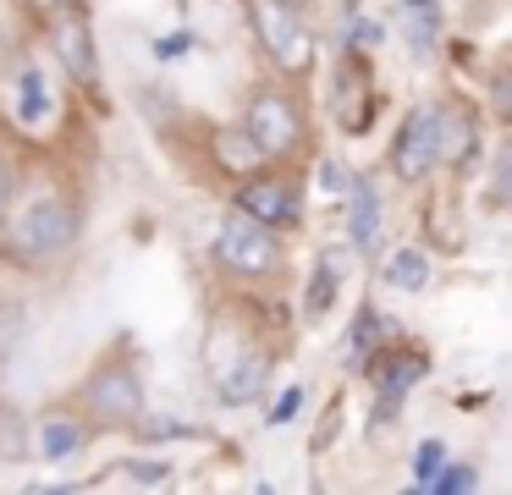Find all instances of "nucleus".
Masks as SVG:
<instances>
[{
    "label": "nucleus",
    "instance_id": "obj_7",
    "mask_svg": "<svg viewBox=\"0 0 512 495\" xmlns=\"http://www.w3.org/2000/svg\"><path fill=\"white\" fill-rule=\"evenodd\" d=\"M386 171L397 187H424L441 176V132H435V99H419V105L402 110L397 132H391L386 149Z\"/></svg>",
    "mask_w": 512,
    "mask_h": 495
},
{
    "label": "nucleus",
    "instance_id": "obj_1",
    "mask_svg": "<svg viewBox=\"0 0 512 495\" xmlns=\"http://www.w3.org/2000/svg\"><path fill=\"white\" fill-rule=\"evenodd\" d=\"M83 198L67 176H34L17 182L12 204L0 215V259L17 275H50L78 253Z\"/></svg>",
    "mask_w": 512,
    "mask_h": 495
},
{
    "label": "nucleus",
    "instance_id": "obj_5",
    "mask_svg": "<svg viewBox=\"0 0 512 495\" xmlns=\"http://www.w3.org/2000/svg\"><path fill=\"white\" fill-rule=\"evenodd\" d=\"M243 17H248V33H254V44L265 50V61L276 77H298L303 83V77L314 72L320 39H314L303 6H292V0H243Z\"/></svg>",
    "mask_w": 512,
    "mask_h": 495
},
{
    "label": "nucleus",
    "instance_id": "obj_19",
    "mask_svg": "<svg viewBox=\"0 0 512 495\" xmlns=\"http://www.w3.org/2000/svg\"><path fill=\"white\" fill-rule=\"evenodd\" d=\"M386 336V319H380V308L375 303H364L353 314V325H347V341H342V369H358V363L369 358V347Z\"/></svg>",
    "mask_w": 512,
    "mask_h": 495
},
{
    "label": "nucleus",
    "instance_id": "obj_28",
    "mask_svg": "<svg viewBox=\"0 0 512 495\" xmlns=\"http://www.w3.org/2000/svg\"><path fill=\"white\" fill-rule=\"evenodd\" d=\"M303 396H309V385H303V380H292V385H287V391H281V396H276V407H270V418H265V429H287V424H292V418H298V413H303Z\"/></svg>",
    "mask_w": 512,
    "mask_h": 495
},
{
    "label": "nucleus",
    "instance_id": "obj_34",
    "mask_svg": "<svg viewBox=\"0 0 512 495\" xmlns=\"http://www.w3.org/2000/svg\"><path fill=\"white\" fill-rule=\"evenodd\" d=\"M188 44H193L188 33H166V39H155V55H160V61H177V55L188 50Z\"/></svg>",
    "mask_w": 512,
    "mask_h": 495
},
{
    "label": "nucleus",
    "instance_id": "obj_6",
    "mask_svg": "<svg viewBox=\"0 0 512 495\" xmlns=\"http://www.w3.org/2000/svg\"><path fill=\"white\" fill-rule=\"evenodd\" d=\"M232 209H243L248 220H265L276 231L303 226V176L298 165H254L248 176L232 182Z\"/></svg>",
    "mask_w": 512,
    "mask_h": 495
},
{
    "label": "nucleus",
    "instance_id": "obj_4",
    "mask_svg": "<svg viewBox=\"0 0 512 495\" xmlns=\"http://www.w3.org/2000/svg\"><path fill=\"white\" fill-rule=\"evenodd\" d=\"M72 407L83 413V424H89L94 435H127V424L149 407L138 358H133V352H105V358L83 374Z\"/></svg>",
    "mask_w": 512,
    "mask_h": 495
},
{
    "label": "nucleus",
    "instance_id": "obj_27",
    "mask_svg": "<svg viewBox=\"0 0 512 495\" xmlns=\"http://www.w3.org/2000/svg\"><path fill=\"white\" fill-rule=\"evenodd\" d=\"M314 160H320V193L342 198L347 187H353V176H358V171H347V160H342V154H314Z\"/></svg>",
    "mask_w": 512,
    "mask_h": 495
},
{
    "label": "nucleus",
    "instance_id": "obj_17",
    "mask_svg": "<svg viewBox=\"0 0 512 495\" xmlns=\"http://www.w3.org/2000/svg\"><path fill=\"white\" fill-rule=\"evenodd\" d=\"M210 154H215V165H221L226 176H248L254 165H265V154H259V143L243 132V121H226V127H210Z\"/></svg>",
    "mask_w": 512,
    "mask_h": 495
},
{
    "label": "nucleus",
    "instance_id": "obj_30",
    "mask_svg": "<svg viewBox=\"0 0 512 495\" xmlns=\"http://www.w3.org/2000/svg\"><path fill=\"white\" fill-rule=\"evenodd\" d=\"M375 44H386V28H380L375 17H358L353 28H347V50H375Z\"/></svg>",
    "mask_w": 512,
    "mask_h": 495
},
{
    "label": "nucleus",
    "instance_id": "obj_3",
    "mask_svg": "<svg viewBox=\"0 0 512 495\" xmlns=\"http://www.w3.org/2000/svg\"><path fill=\"white\" fill-rule=\"evenodd\" d=\"M210 264L232 286H265L287 275V231L248 220L243 209H226L210 231Z\"/></svg>",
    "mask_w": 512,
    "mask_h": 495
},
{
    "label": "nucleus",
    "instance_id": "obj_33",
    "mask_svg": "<svg viewBox=\"0 0 512 495\" xmlns=\"http://www.w3.org/2000/svg\"><path fill=\"white\" fill-rule=\"evenodd\" d=\"M17 6H23L28 17L45 22V17H56V11H67V6H83V0H17Z\"/></svg>",
    "mask_w": 512,
    "mask_h": 495
},
{
    "label": "nucleus",
    "instance_id": "obj_29",
    "mask_svg": "<svg viewBox=\"0 0 512 495\" xmlns=\"http://www.w3.org/2000/svg\"><path fill=\"white\" fill-rule=\"evenodd\" d=\"M490 116L507 121L512 116V83H507V61L490 66Z\"/></svg>",
    "mask_w": 512,
    "mask_h": 495
},
{
    "label": "nucleus",
    "instance_id": "obj_31",
    "mask_svg": "<svg viewBox=\"0 0 512 495\" xmlns=\"http://www.w3.org/2000/svg\"><path fill=\"white\" fill-rule=\"evenodd\" d=\"M17 182H23V165H17V160H12V149L0 143V215H6V204H12Z\"/></svg>",
    "mask_w": 512,
    "mask_h": 495
},
{
    "label": "nucleus",
    "instance_id": "obj_15",
    "mask_svg": "<svg viewBox=\"0 0 512 495\" xmlns=\"http://www.w3.org/2000/svg\"><path fill=\"white\" fill-rule=\"evenodd\" d=\"M270 374H276V347L259 336L254 347H248L243 358H237L232 369L210 385V391H215V402H221V407H248V402H259V396H265Z\"/></svg>",
    "mask_w": 512,
    "mask_h": 495
},
{
    "label": "nucleus",
    "instance_id": "obj_36",
    "mask_svg": "<svg viewBox=\"0 0 512 495\" xmlns=\"http://www.w3.org/2000/svg\"><path fill=\"white\" fill-rule=\"evenodd\" d=\"M292 6H309V0H292Z\"/></svg>",
    "mask_w": 512,
    "mask_h": 495
},
{
    "label": "nucleus",
    "instance_id": "obj_8",
    "mask_svg": "<svg viewBox=\"0 0 512 495\" xmlns=\"http://www.w3.org/2000/svg\"><path fill=\"white\" fill-rule=\"evenodd\" d=\"M39 28H45V50H50V61L61 66V77H67L72 88H83V94H94V88H100V50H94V22L83 17V6L56 11V17H45Z\"/></svg>",
    "mask_w": 512,
    "mask_h": 495
},
{
    "label": "nucleus",
    "instance_id": "obj_18",
    "mask_svg": "<svg viewBox=\"0 0 512 495\" xmlns=\"http://www.w3.org/2000/svg\"><path fill=\"white\" fill-rule=\"evenodd\" d=\"M336 292H342V253L325 248L320 259H314L309 286H303V319H309V325H320V319L336 308Z\"/></svg>",
    "mask_w": 512,
    "mask_h": 495
},
{
    "label": "nucleus",
    "instance_id": "obj_14",
    "mask_svg": "<svg viewBox=\"0 0 512 495\" xmlns=\"http://www.w3.org/2000/svg\"><path fill=\"white\" fill-rule=\"evenodd\" d=\"M28 440H34V451L45 462H78L83 451L94 446V429L83 424V413L72 402H56V407H45V413L34 418Z\"/></svg>",
    "mask_w": 512,
    "mask_h": 495
},
{
    "label": "nucleus",
    "instance_id": "obj_24",
    "mask_svg": "<svg viewBox=\"0 0 512 495\" xmlns=\"http://www.w3.org/2000/svg\"><path fill=\"white\" fill-rule=\"evenodd\" d=\"M34 440H28V418L12 413V407H0V462H28Z\"/></svg>",
    "mask_w": 512,
    "mask_h": 495
},
{
    "label": "nucleus",
    "instance_id": "obj_16",
    "mask_svg": "<svg viewBox=\"0 0 512 495\" xmlns=\"http://www.w3.org/2000/svg\"><path fill=\"white\" fill-rule=\"evenodd\" d=\"M380 281L391 286V292H424V286L435 281V259L424 242H402V248L386 253V264H380Z\"/></svg>",
    "mask_w": 512,
    "mask_h": 495
},
{
    "label": "nucleus",
    "instance_id": "obj_11",
    "mask_svg": "<svg viewBox=\"0 0 512 495\" xmlns=\"http://www.w3.org/2000/svg\"><path fill=\"white\" fill-rule=\"evenodd\" d=\"M358 369H364L369 385H375L380 402H397V407H402V402L413 396V385L430 374V352L413 347V341H386V336H380Z\"/></svg>",
    "mask_w": 512,
    "mask_h": 495
},
{
    "label": "nucleus",
    "instance_id": "obj_13",
    "mask_svg": "<svg viewBox=\"0 0 512 495\" xmlns=\"http://www.w3.org/2000/svg\"><path fill=\"white\" fill-rule=\"evenodd\" d=\"M259 341V330H254V319L243 314V308H215L210 314V325H204V352H199V363H204V385H215L226 369H232L237 358H243L248 347Z\"/></svg>",
    "mask_w": 512,
    "mask_h": 495
},
{
    "label": "nucleus",
    "instance_id": "obj_25",
    "mask_svg": "<svg viewBox=\"0 0 512 495\" xmlns=\"http://www.w3.org/2000/svg\"><path fill=\"white\" fill-rule=\"evenodd\" d=\"M424 490H430V495H468V490H479V468H474V462H452V457H446Z\"/></svg>",
    "mask_w": 512,
    "mask_h": 495
},
{
    "label": "nucleus",
    "instance_id": "obj_35",
    "mask_svg": "<svg viewBox=\"0 0 512 495\" xmlns=\"http://www.w3.org/2000/svg\"><path fill=\"white\" fill-rule=\"evenodd\" d=\"M402 6H424V0H402Z\"/></svg>",
    "mask_w": 512,
    "mask_h": 495
},
{
    "label": "nucleus",
    "instance_id": "obj_9",
    "mask_svg": "<svg viewBox=\"0 0 512 495\" xmlns=\"http://www.w3.org/2000/svg\"><path fill=\"white\" fill-rule=\"evenodd\" d=\"M380 116V88H375V66L358 50H342L331 72V121L347 132V138H364Z\"/></svg>",
    "mask_w": 512,
    "mask_h": 495
},
{
    "label": "nucleus",
    "instance_id": "obj_10",
    "mask_svg": "<svg viewBox=\"0 0 512 495\" xmlns=\"http://www.w3.org/2000/svg\"><path fill=\"white\" fill-rule=\"evenodd\" d=\"M435 132H441V171H452L457 182L479 171L485 160V127H479V105H468L463 94L435 99Z\"/></svg>",
    "mask_w": 512,
    "mask_h": 495
},
{
    "label": "nucleus",
    "instance_id": "obj_22",
    "mask_svg": "<svg viewBox=\"0 0 512 495\" xmlns=\"http://www.w3.org/2000/svg\"><path fill=\"white\" fill-rule=\"evenodd\" d=\"M127 435L144 440V446H166V440H188L193 429H188V424H177L171 413H149V407H144V413H138L133 424H127Z\"/></svg>",
    "mask_w": 512,
    "mask_h": 495
},
{
    "label": "nucleus",
    "instance_id": "obj_20",
    "mask_svg": "<svg viewBox=\"0 0 512 495\" xmlns=\"http://www.w3.org/2000/svg\"><path fill=\"white\" fill-rule=\"evenodd\" d=\"M28 325H34V308H28L23 297H0V369L23 352Z\"/></svg>",
    "mask_w": 512,
    "mask_h": 495
},
{
    "label": "nucleus",
    "instance_id": "obj_32",
    "mask_svg": "<svg viewBox=\"0 0 512 495\" xmlns=\"http://www.w3.org/2000/svg\"><path fill=\"white\" fill-rule=\"evenodd\" d=\"M127 473H133L138 484H166L171 479V468H166V462H155V457H127Z\"/></svg>",
    "mask_w": 512,
    "mask_h": 495
},
{
    "label": "nucleus",
    "instance_id": "obj_23",
    "mask_svg": "<svg viewBox=\"0 0 512 495\" xmlns=\"http://www.w3.org/2000/svg\"><path fill=\"white\" fill-rule=\"evenodd\" d=\"M435 44H441V11H435V0L408 6V50L413 55H430Z\"/></svg>",
    "mask_w": 512,
    "mask_h": 495
},
{
    "label": "nucleus",
    "instance_id": "obj_12",
    "mask_svg": "<svg viewBox=\"0 0 512 495\" xmlns=\"http://www.w3.org/2000/svg\"><path fill=\"white\" fill-rule=\"evenodd\" d=\"M347 204V248L358 259H380V231H386V193H380V176L358 171L353 187L342 193Z\"/></svg>",
    "mask_w": 512,
    "mask_h": 495
},
{
    "label": "nucleus",
    "instance_id": "obj_21",
    "mask_svg": "<svg viewBox=\"0 0 512 495\" xmlns=\"http://www.w3.org/2000/svg\"><path fill=\"white\" fill-rule=\"evenodd\" d=\"M45 116H50L45 77H39V66H23V72H17V121H23V127H39Z\"/></svg>",
    "mask_w": 512,
    "mask_h": 495
},
{
    "label": "nucleus",
    "instance_id": "obj_26",
    "mask_svg": "<svg viewBox=\"0 0 512 495\" xmlns=\"http://www.w3.org/2000/svg\"><path fill=\"white\" fill-rule=\"evenodd\" d=\"M441 462H446V440H419V446H413V484H419V490H424V484H430L435 479V468H441Z\"/></svg>",
    "mask_w": 512,
    "mask_h": 495
},
{
    "label": "nucleus",
    "instance_id": "obj_2",
    "mask_svg": "<svg viewBox=\"0 0 512 495\" xmlns=\"http://www.w3.org/2000/svg\"><path fill=\"white\" fill-rule=\"evenodd\" d=\"M243 132L259 143L270 165H303L314 160V105L309 88L298 77H259L254 88L243 94V110H237Z\"/></svg>",
    "mask_w": 512,
    "mask_h": 495
}]
</instances>
